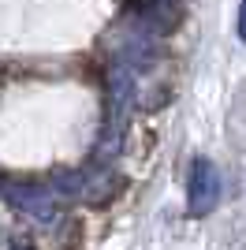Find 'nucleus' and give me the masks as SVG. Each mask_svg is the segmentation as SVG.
<instances>
[{
  "mask_svg": "<svg viewBox=\"0 0 246 250\" xmlns=\"http://www.w3.org/2000/svg\"><path fill=\"white\" fill-rule=\"evenodd\" d=\"M186 198H190V213H194V217H202V213H209V209L216 206V198H220V179H216V168L209 165V161H198L194 165Z\"/></svg>",
  "mask_w": 246,
  "mask_h": 250,
  "instance_id": "f257e3e1",
  "label": "nucleus"
},
{
  "mask_svg": "<svg viewBox=\"0 0 246 250\" xmlns=\"http://www.w3.org/2000/svg\"><path fill=\"white\" fill-rule=\"evenodd\" d=\"M239 34L246 38V0H243V22H239Z\"/></svg>",
  "mask_w": 246,
  "mask_h": 250,
  "instance_id": "f03ea898",
  "label": "nucleus"
}]
</instances>
